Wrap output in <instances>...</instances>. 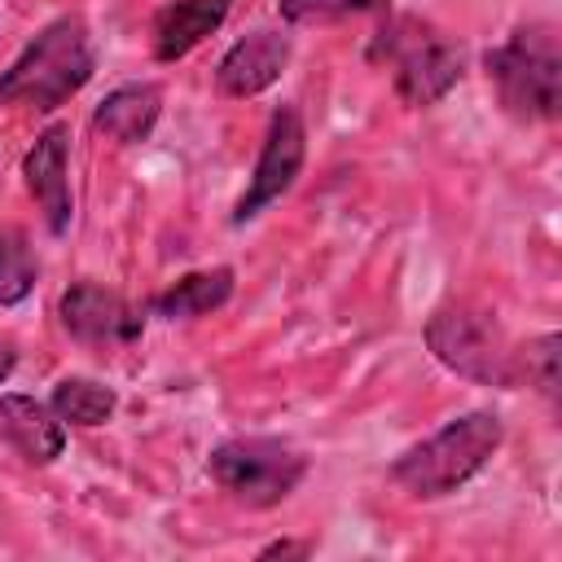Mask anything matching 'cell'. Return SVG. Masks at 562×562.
Here are the masks:
<instances>
[{
	"label": "cell",
	"mask_w": 562,
	"mask_h": 562,
	"mask_svg": "<svg viewBox=\"0 0 562 562\" xmlns=\"http://www.w3.org/2000/svg\"><path fill=\"white\" fill-rule=\"evenodd\" d=\"M97 70V44L83 13H57L0 75V105L48 114L66 105Z\"/></svg>",
	"instance_id": "obj_1"
},
{
	"label": "cell",
	"mask_w": 562,
	"mask_h": 562,
	"mask_svg": "<svg viewBox=\"0 0 562 562\" xmlns=\"http://www.w3.org/2000/svg\"><path fill=\"white\" fill-rule=\"evenodd\" d=\"M501 439H505V426H501L496 413H487V408L457 413L435 435H426L422 443L404 448L395 457V465H391V479L417 501L452 496L457 487H465L496 457Z\"/></svg>",
	"instance_id": "obj_2"
},
{
	"label": "cell",
	"mask_w": 562,
	"mask_h": 562,
	"mask_svg": "<svg viewBox=\"0 0 562 562\" xmlns=\"http://www.w3.org/2000/svg\"><path fill=\"white\" fill-rule=\"evenodd\" d=\"M496 101L518 123H553L562 110V44L553 22L514 26L496 48L483 53Z\"/></svg>",
	"instance_id": "obj_3"
},
{
	"label": "cell",
	"mask_w": 562,
	"mask_h": 562,
	"mask_svg": "<svg viewBox=\"0 0 562 562\" xmlns=\"http://www.w3.org/2000/svg\"><path fill=\"white\" fill-rule=\"evenodd\" d=\"M373 57L386 61L395 97L413 110H426V105L443 101L457 88L461 70H465L461 48L439 26H430L413 13H400L378 31Z\"/></svg>",
	"instance_id": "obj_4"
},
{
	"label": "cell",
	"mask_w": 562,
	"mask_h": 562,
	"mask_svg": "<svg viewBox=\"0 0 562 562\" xmlns=\"http://www.w3.org/2000/svg\"><path fill=\"white\" fill-rule=\"evenodd\" d=\"M426 347L457 378H470L479 386H501V391L518 386V351L509 347L492 312H479L465 303L439 307L426 321Z\"/></svg>",
	"instance_id": "obj_5"
},
{
	"label": "cell",
	"mask_w": 562,
	"mask_h": 562,
	"mask_svg": "<svg viewBox=\"0 0 562 562\" xmlns=\"http://www.w3.org/2000/svg\"><path fill=\"white\" fill-rule=\"evenodd\" d=\"M206 474L215 479L220 492H228L246 509H268L281 505L307 474V457L290 439L272 435H241L224 439L206 457Z\"/></svg>",
	"instance_id": "obj_6"
},
{
	"label": "cell",
	"mask_w": 562,
	"mask_h": 562,
	"mask_svg": "<svg viewBox=\"0 0 562 562\" xmlns=\"http://www.w3.org/2000/svg\"><path fill=\"white\" fill-rule=\"evenodd\" d=\"M303 158H307V127H303V114H299L294 105L272 110L268 132H263V145H259V158H255V171H250V184H246V193H241L237 206H233V224H246V220H255L263 206H272V202L299 180Z\"/></svg>",
	"instance_id": "obj_7"
},
{
	"label": "cell",
	"mask_w": 562,
	"mask_h": 562,
	"mask_svg": "<svg viewBox=\"0 0 562 562\" xmlns=\"http://www.w3.org/2000/svg\"><path fill=\"white\" fill-rule=\"evenodd\" d=\"M61 329L83 347H119L140 338L145 316L119 290H105L97 281H75L61 294Z\"/></svg>",
	"instance_id": "obj_8"
},
{
	"label": "cell",
	"mask_w": 562,
	"mask_h": 562,
	"mask_svg": "<svg viewBox=\"0 0 562 562\" xmlns=\"http://www.w3.org/2000/svg\"><path fill=\"white\" fill-rule=\"evenodd\" d=\"M22 176H26V189L48 224V233H66L70 228V215H75V198H70V127L66 123H48L35 145L26 149L22 158Z\"/></svg>",
	"instance_id": "obj_9"
},
{
	"label": "cell",
	"mask_w": 562,
	"mask_h": 562,
	"mask_svg": "<svg viewBox=\"0 0 562 562\" xmlns=\"http://www.w3.org/2000/svg\"><path fill=\"white\" fill-rule=\"evenodd\" d=\"M285 61H290V35L259 26V31L241 35V40L220 57V66H215V88H220L224 97H237V101L259 97L263 88H272V83L281 79Z\"/></svg>",
	"instance_id": "obj_10"
},
{
	"label": "cell",
	"mask_w": 562,
	"mask_h": 562,
	"mask_svg": "<svg viewBox=\"0 0 562 562\" xmlns=\"http://www.w3.org/2000/svg\"><path fill=\"white\" fill-rule=\"evenodd\" d=\"M0 435L31 461V465H48L66 452V422L53 413V404L9 391L0 395Z\"/></svg>",
	"instance_id": "obj_11"
},
{
	"label": "cell",
	"mask_w": 562,
	"mask_h": 562,
	"mask_svg": "<svg viewBox=\"0 0 562 562\" xmlns=\"http://www.w3.org/2000/svg\"><path fill=\"white\" fill-rule=\"evenodd\" d=\"M228 9H233V0H171V4H162L149 22L154 61H180L184 53H193L211 31H220Z\"/></svg>",
	"instance_id": "obj_12"
},
{
	"label": "cell",
	"mask_w": 562,
	"mask_h": 562,
	"mask_svg": "<svg viewBox=\"0 0 562 562\" xmlns=\"http://www.w3.org/2000/svg\"><path fill=\"white\" fill-rule=\"evenodd\" d=\"M158 114H162V88L149 79H136L101 97V105L92 110V127L105 132L114 145H140L158 127Z\"/></svg>",
	"instance_id": "obj_13"
},
{
	"label": "cell",
	"mask_w": 562,
	"mask_h": 562,
	"mask_svg": "<svg viewBox=\"0 0 562 562\" xmlns=\"http://www.w3.org/2000/svg\"><path fill=\"white\" fill-rule=\"evenodd\" d=\"M233 294V268H202V272H184L180 281H171L162 294H154V316L167 321H193L206 316L215 307H224Z\"/></svg>",
	"instance_id": "obj_14"
},
{
	"label": "cell",
	"mask_w": 562,
	"mask_h": 562,
	"mask_svg": "<svg viewBox=\"0 0 562 562\" xmlns=\"http://www.w3.org/2000/svg\"><path fill=\"white\" fill-rule=\"evenodd\" d=\"M48 404H53V413H57L61 422H70V426H101V422H110L119 395H114L110 386L92 382V378H61V382L53 386Z\"/></svg>",
	"instance_id": "obj_15"
},
{
	"label": "cell",
	"mask_w": 562,
	"mask_h": 562,
	"mask_svg": "<svg viewBox=\"0 0 562 562\" xmlns=\"http://www.w3.org/2000/svg\"><path fill=\"white\" fill-rule=\"evenodd\" d=\"M35 272H40V259L31 250V237L13 220H0V307L22 303L35 285Z\"/></svg>",
	"instance_id": "obj_16"
},
{
	"label": "cell",
	"mask_w": 562,
	"mask_h": 562,
	"mask_svg": "<svg viewBox=\"0 0 562 562\" xmlns=\"http://www.w3.org/2000/svg\"><path fill=\"white\" fill-rule=\"evenodd\" d=\"M558 347H562L558 334H540V338H531V342L518 351V382L527 378V386H536L549 404L558 400V360H562Z\"/></svg>",
	"instance_id": "obj_17"
},
{
	"label": "cell",
	"mask_w": 562,
	"mask_h": 562,
	"mask_svg": "<svg viewBox=\"0 0 562 562\" xmlns=\"http://www.w3.org/2000/svg\"><path fill=\"white\" fill-rule=\"evenodd\" d=\"M277 9L294 26H325V22H342L351 13H369V9H378V0H277Z\"/></svg>",
	"instance_id": "obj_18"
},
{
	"label": "cell",
	"mask_w": 562,
	"mask_h": 562,
	"mask_svg": "<svg viewBox=\"0 0 562 562\" xmlns=\"http://www.w3.org/2000/svg\"><path fill=\"white\" fill-rule=\"evenodd\" d=\"M307 553H312L307 540H272L259 549V558H307Z\"/></svg>",
	"instance_id": "obj_19"
},
{
	"label": "cell",
	"mask_w": 562,
	"mask_h": 562,
	"mask_svg": "<svg viewBox=\"0 0 562 562\" xmlns=\"http://www.w3.org/2000/svg\"><path fill=\"white\" fill-rule=\"evenodd\" d=\"M13 364H18V351H13V342H9V338H0V382H9Z\"/></svg>",
	"instance_id": "obj_20"
}]
</instances>
